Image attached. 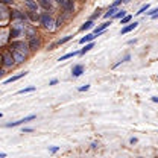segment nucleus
<instances>
[{"label": "nucleus", "instance_id": "nucleus-33", "mask_svg": "<svg viewBox=\"0 0 158 158\" xmlns=\"http://www.w3.org/2000/svg\"><path fill=\"white\" fill-rule=\"evenodd\" d=\"M137 141H138V140L135 137H131V138H129V144H135Z\"/></svg>", "mask_w": 158, "mask_h": 158}, {"label": "nucleus", "instance_id": "nucleus-32", "mask_svg": "<svg viewBox=\"0 0 158 158\" xmlns=\"http://www.w3.org/2000/svg\"><path fill=\"white\" fill-rule=\"evenodd\" d=\"M122 61H123V62H128V61H131V55H129V53H126V55L122 58Z\"/></svg>", "mask_w": 158, "mask_h": 158}, {"label": "nucleus", "instance_id": "nucleus-36", "mask_svg": "<svg viewBox=\"0 0 158 158\" xmlns=\"http://www.w3.org/2000/svg\"><path fill=\"white\" fill-rule=\"evenodd\" d=\"M58 84V79H52L50 82H49V85H56Z\"/></svg>", "mask_w": 158, "mask_h": 158}, {"label": "nucleus", "instance_id": "nucleus-31", "mask_svg": "<svg viewBox=\"0 0 158 158\" xmlns=\"http://www.w3.org/2000/svg\"><path fill=\"white\" fill-rule=\"evenodd\" d=\"M87 90H90V85H88V84H87V85H84V87H79V88H78V91H81V93H82V91H87Z\"/></svg>", "mask_w": 158, "mask_h": 158}, {"label": "nucleus", "instance_id": "nucleus-10", "mask_svg": "<svg viewBox=\"0 0 158 158\" xmlns=\"http://www.w3.org/2000/svg\"><path fill=\"white\" fill-rule=\"evenodd\" d=\"M37 116L35 114H31V116H26L24 118H20L17 122H9V123H6L5 125V128H15V126H21V125H24L26 122H31V120H35Z\"/></svg>", "mask_w": 158, "mask_h": 158}, {"label": "nucleus", "instance_id": "nucleus-20", "mask_svg": "<svg viewBox=\"0 0 158 158\" xmlns=\"http://www.w3.org/2000/svg\"><path fill=\"white\" fill-rule=\"evenodd\" d=\"M94 38H96V35L91 32V34H87L85 37H82V38L79 40V43L81 44H85V43H90V41H94Z\"/></svg>", "mask_w": 158, "mask_h": 158}, {"label": "nucleus", "instance_id": "nucleus-30", "mask_svg": "<svg viewBox=\"0 0 158 158\" xmlns=\"http://www.w3.org/2000/svg\"><path fill=\"white\" fill-rule=\"evenodd\" d=\"M122 3H123V0H114V2H113V3L110 5V6H116V8H118V6H120Z\"/></svg>", "mask_w": 158, "mask_h": 158}, {"label": "nucleus", "instance_id": "nucleus-11", "mask_svg": "<svg viewBox=\"0 0 158 158\" xmlns=\"http://www.w3.org/2000/svg\"><path fill=\"white\" fill-rule=\"evenodd\" d=\"M11 50V53H12V56H14V61H15V64L17 65H21V64H24L26 62V59L29 58V56H26L24 53H21L19 50H15V49H9Z\"/></svg>", "mask_w": 158, "mask_h": 158}, {"label": "nucleus", "instance_id": "nucleus-28", "mask_svg": "<svg viewBox=\"0 0 158 158\" xmlns=\"http://www.w3.org/2000/svg\"><path fill=\"white\" fill-rule=\"evenodd\" d=\"M158 12V8H152V9H151V8H149V9H148V12H146V14H148V15H149V17H152V15H154V14H157Z\"/></svg>", "mask_w": 158, "mask_h": 158}, {"label": "nucleus", "instance_id": "nucleus-35", "mask_svg": "<svg viewBox=\"0 0 158 158\" xmlns=\"http://www.w3.org/2000/svg\"><path fill=\"white\" fill-rule=\"evenodd\" d=\"M99 148V143L98 141H93V143H91V149H98Z\"/></svg>", "mask_w": 158, "mask_h": 158}, {"label": "nucleus", "instance_id": "nucleus-38", "mask_svg": "<svg viewBox=\"0 0 158 158\" xmlns=\"http://www.w3.org/2000/svg\"><path fill=\"white\" fill-rule=\"evenodd\" d=\"M0 2H3V3H8V5H12V3H14V0H0Z\"/></svg>", "mask_w": 158, "mask_h": 158}, {"label": "nucleus", "instance_id": "nucleus-23", "mask_svg": "<svg viewBox=\"0 0 158 158\" xmlns=\"http://www.w3.org/2000/svg\"><path fill=\"white\" fill-rule=\"evenodd\" d=\"M125 15H126V11L125 9H117V12L111 17V20H120L122 17H125Z\"/></svg>", "mask_w": 158, "mask_h": 158}, {"label": "nucleus", "instance_id": "nucleus-21", "mask_svg": "<svg viewBox=\"0 0 158 158\" xmlns=\"http://www.w3.org/2000/svg\"><path fill=\"white\" fill-rule=\"evenodd\" d=\"M93 47H94V43H93V41H90V43H85V47H84L82 50H79V55H85V53H87V52H90Z\"/></svg>", "mask_w": 158, "mask_h": 158}, {"label": "nucleus", "instance_id": "nucleus-7", "mask_svg": "<svg viewBox=\"0 0 158 158\" xmlns=\"http://www.w3.org/2000/svg\"><path fill=\"white\" fill-rule=\"evenodd\" d=\"M40 5V9L43 11H50V12H58V5L56 0H37Z\"/></svg>", "mask_w": 158, "mask_h": 158}, {"label": "nucleus", "instance_id": "nucleus-24", "mask_svg": "<svg viewBox=\"0 0 158 158\" xmlns=\"http://www.w3.org/2000/svg\"><path fill=\"white\" fill-rule=\"evenodd\" d=\"M149 8H151V6H149L148 3H146V5H143V6H141V8L138 9L137 12H135V15H141V14H144V12H146V11L149 9Z\"/></svg>", "mask_w": 158, "mask_h": 158}, {"label": "nucleus", "instance_id": "nucleus-18", "mask_svg": "<svg viewBox=\"0 0 158 158\" xmlns=\"http://www.w3.org/2000/svg\"><path fill=\"white\" fill-rule=\"evenodd\" d=\"M117 9L118 8H116V6H108V9H106V12L103 14V19L105 20H108V19H111L116 12H117Z\"/></svg>", "mask_w": 158, "mask_h": 158}, {"label": "nucleus", "instance_id": "nucleus-4", "mask_svg": "<svg viewBox=\"0 0 158 158\" xmlns=\"http://www.w3.org/2000/svg\"><path fill=\"white\" fill-rule=\"evenodd\" d=\"M76 0H56V5H58V9L62 12H67V14H72L75 15L76 14Z\"/></svg>", "mask_w": 158, "mask_h": 158}, {"label": "nucleus", "instance_id": "nucleus-19", "mask_svg": "<svg viewBox=\"0 0 158 158\" xmlns=\"http://www.w3.org/2000/svg\"><path fill=\"white\" fill-rule=\"evenodd\" d=\"M27 75V72H23V73H19V75H14V76H11V78H8L3 84L6 85V84H11V82H14V81H19L20 78H23V76H26Z\"/></svg>", "mask_w": 158, "mask_h": 158}, {"label": "nucleus", "instance_id": "nucleus-5", "mask_svg": "<svg viewBox=\"0 0 158 158\" xmlns=\"http://www.w3.org/2000/svg\"><path fill=\"white\" fill-rule=\"evenodd\" d=\"M11 21V5L0 2V26H8Z\"/></svg>", "mask_w": 158, "mask_h": 158}, {"label": "nucleus", "instance_id": "nucleus-42", "mask_svg": "<svg viewBox=\"0 0 158 158\" xmlns=\"http://www.w3.org/2000/svg\"><path fill=\"white\" fill-rule=\"evenodd\" d=\"M6 157V154H5V152H0V158H5Z\"/></svg>", "mask_w": 158, "mask_h": 158}, {"label": "nucleus", "instance_id": "nucleus-41", "mask_svg": "<svg viewBox=\"0 0 158 158\" xmlns=\"http://www.w3.org/2000/svg\"><path fill=\"white\" fill-rule=\"evenodd\" d=\"M152 102H155V103H158V98H157V96H154V98H152Z\"/></svg>", "mask_w": 158, "mask_h": 158}, {"label": "nucleus", "instance_id": "nucleus-14", "mask_svg": "<svg viewBox=\"0 0 158 158\" xmlns=\"http://www.w3.org/2000/svg\"><path fill=\"white\" fill-rule=\"evenodd\" d=\"M84 72H85L84 64H75V65L72 67V76H73V78H79Z\"/></svg>", "mask_w": 158, "mask_h": 158}, {"label": "nucleus", "instance_id": "nucleus-1", "mask_svg": "<svg viewBox=\"0 0 158 158\" xmlns=\"http://www.w3.org/2000/svg\"><path fill=\"white\" fill-rule=\"evenodd\" d=\"M55 21H56V14L50 12V11H43L40 12V20H38V24L49 31V32H55Z\"/></svg>", "mask_w": 158, "mask_h": 158}, {"label": "nucleus", "instance_id": "nucleus-26", "mask_svg": "<svg viewBox=\"0 0 158 158\" xmlns=\"http://www.w3.org/2000/svg\"><path fill=\"white\" fill-rule=\"evenodd\" d=\"M131 20H132V15H125V17L120 19V23H122V24H128Z\"/></svg>", "mask_w": 158, "mask_h": 158}, {"label": "nucleus", "instance_id": "nucleus-9", "mask_svg": "<svg viewBox=\"0 0 158 158\" xmlns=\"http://www.w3.org/2000/svg\"><path fill=\"white\" fill-rule=\"evenodd\" d=\"M21 6L24 11H34V12H40V5L37 0H23Z\"/></svg>", "mask_w": 158, "mask_h": 158}, {"label": "nucleus", "instance_id": "nucleus-13", "mask_svg": "<svg viewBox=\"0 0 158 158\" xmlns=\"http://www.w3.org/2000/svg\"><path fill=\"white\" fill-rule=\"evenodd\" d=\"M72 38H73V35H67V37H64V38H59V40H56L55 43L49 44V46H47V49H49V50H53L55 47H58V46H62V44H65L67 41H70Z\"/></svg>", "mask_w": 158, "mask_h": 158}, {"label": "nucleus", "instance_id": "nucleus-45", "mask_svg": "<svg viewBox=\"0 0 158 158\" xmlns=\"http://www.w3.org/2000/svg\"><path fill=\"white\" fill-rule=\"evenodd\" d=\"M0 61H2V55H0Z\"/></svg>", "mask_w": 158, "mask_h": 158}, {"label": "nucleus", "instance_id": "nucleus-22", "mask_svg": "<svg viewBox=\"0 0 158 158\" xmlns=\"http://www.w3.org/2000/svg\"><path fill=\"white\" fill-rule=\"evenodd\" d=\"M78 55H79V50H73V52H69V53H65L64 56H61L58 61H65V59L73 58V56H78Z\"/></svg>", "mask_w": 158, "mask_h": 158}, {"label": "nucleus", "instance_id": "nucleus-15", "mask_svg": "<svg viewBox=\"0 0 158 158\" xmlns=\"http://www.w3.org/2000/svg\"><path fill=\"white\" fill-rule=\"evenodd\" d=\"M137 26H138V21H129L125 27H122V31H120V35H126V34H129L131 31H134V29H137Z\"/></svg>", "mask_w": 158, "mask_h": 158}, {"label": "nucleus", "instance_id": "nucleus-3", "mask_svg": "<svg viewBox=\"0 0 158 158\" xmlns=\"http://www.w3.org/2000/svg\"><path fill=\"white\" fill-rule=\"evenodd\" d=\"M8 47L9 49H15V50H19L21 53H24L26 56H29L32 52H31V49H29V44H27V41L26 40H11L9 41V44H8Z\"/></svg>", "mask_w": 158, "mask_h": 158}, {"label": "nucleus", "instance_id": "nucleus-44", "mask_svg": "<svg viewBox=\"0 0 158 158\" xmlns=\"http://www.w3.org/2000/svg\"><path fill=\"white\" fill-rule=\"evenodd\" d=\"M2 117H3V114H2V113H0V118H2Z\"/></svg>", "mask_w": 158, "mask_h": 158}, {"label": "nucleus", "instance_id": "nucleus-40", "mask_svg": "<svg viewBox=\"0 0 158 158\" xmlns=\"http://www.w3.org/2000/svg\"><path fill=\"white\" fill-rule=\"evenodd\" d=\"M151 19H152V20H157V19H158V12H157V14H154V15H152Z\"/></svg>", "mask_w": 158, "mask_h": 158}, {"label": "nucleus", "instance_id": "nucleus-34", "mask_svg": "<svg viewBox=\"0 0 158 158\" xmlns=\"http://www.w3.org/2000/svg\"><path fill=\"white\" fill-rule=\"evenodd\" d=\"M24 132H34V128H23V134Z\"/></svg>", "mask_w": 158, "mask_h": 158}, {"label": "nucleus", "instance_id": "nucleus-37", "mask_svg": "<svg viewBox=\"0 0 158 158\" xmlns=\"http://www.w3.org/2000/svg\"><path fill=\"white\" fill-rule=\"evenodd\" d=\"M5 73H6V70H5V69H3V67L0 65V78H2V76H3Z\"/></svg>", "mask_w": 158, "mask_h": 158}, {"label": "nucleus", "instance_id": "nucleus-43", "mask_svg": "<svg viewBox=\"0 0 158 158\" xmlns=\"http://www.w3.org/2000/svg\"><path fill=\"white\" fill-rule=\"evenodd\" d=\"M76 2H79V3H85L87 0H76Z\"/></svg>", "mask_w": 158, "mask_h": 158}, {"label": "nucleus", "instance_id": "nucleus-2", "mask_svg": "<svg viewBox=\"0 0 158 158\" xmlns=\"http://www.w3.org/2000/svg\"><path fill=\"white\" fill-rule=\"evenodd\" d=\"M0 55H2L0 65H2L5 70H12V69L17 67V64H15V61H14V56H12V53H11V50H9L8 46H5V47L0 49Z\"/></svg>", "mask_w": 158, "mask_h": 158}, {"label": "nucleus", "instance_id": "nucleus-6", "mask_svg": "<svg viewBox=\"0 0 158 158\" xmlns=\"http://www.w3.org/2000/svg\"><path fill=\"white\" fill-rule=\"evenodd\" d=\"M26 41H27V44H29L31 52H37V50H40V49L43 47V43H44V40H43V35H41V34L35 35V37H31V38H27Z\"/></svg>", "mask_w": 158, "mask_h": 158}, {"label": "nucleus", "instance_id": "nucleus-39", "mask_svg": "<svg viewBox=\"0 0 158 158\" xmlns=\"http://www.w3.org/2000/svg\"><path fill=\"white\" fill-rule=\"evenodd\" d=\"M135 43H137V40H129L128 41V44H135Z\"/></svg>", "mask_w": 158, "mask_h": 158}, {"label": "nucleus", "instance_id": "nucleus-12", "mask_svg": "<svg viewBox=\"0 0 158 158\" xmlns=\"http://www.w3.org/2000/svg\"><path fill=\"white\" fill-rule=\"evenodd\" d=\"M111 23H113V20L111 19H110V21H103L102 24H99V26H96V27L93 29V34H94L96 37L102 35V34H103V31H105L106 27H110V26H111Z\"/></svg>", "mask_w": 158, "mask_h": 158}, {"label": "nucleus", "instance_id": "nucleus-29", "mask_svg": "<svg viewBox=\"0 0 158 158\" xmlns=\"http://www.w3.org/2000/svg\"><path fill=\"white\" fill-rule=\"evenodd\" d=\"M59 151V146H50L49 148V152H52V154H56Z\"/></svg>", "mask_w": 158, "mask_h": 158}, {"label": "nucleus", "instance_id": "nucleus-25", "mask_svg": "<svg viewBox=\"0 0 158 158\" xmlns=\"http://www.w3.org/2000/svg\"><path fill=\"white\" fill-rule=\"evenodd\" d=\"M31 91H35V87H26V88H21L17 93L19 94H24V93H31Z\"/></svg>", "mask_w": 158, "mask_h": 158}, {"label": "nucleus", "instance_id": "nucleus-17", "mask_svg": "<svg viewBox=\"0 0 158 158\" xmlns=\"http://www.w3.org/2000/svg\"><path fill=\"white\" fill-rule=\"evenodd\" d=\"M94 27V20H87L81 27H79V32H85V31H90Z\"/></svg>", "mask_w": 158, "mask_h": 158}, {"label": "nucleus", "instance_id": "nucleus-8", "mask_svg": "<svg viewBox=\"0 0 158 158\" xmlns=\"http://www.w3.org/2000/svg\"><path fill=\"white\" fill-rule=\"evenodd\" d=\"M11 41L9 37V26H0V49L8 46Z\"/></svg>", "mask_w": 158, "mask_h": 158}, {"label": "nucleus", "instance_id": "nucleus-16", "mask_svg": "<svg viewBox=\"0 0 158 158\" xmlns=\"http://www.w3.org/2000/svg\"><path fill=\"white\" fill-rule=\"evenodd\" d=\"M26 12V15H27V20H29V23H32V24H37L40 20V12H34V11H24Z\"/></svg>", "mask_w": 158, "mask_h": 158}, {"label": "nucleus", "instance_id": "nucleus-27", "mask_svg": "<svg viewBox=\"0 0 158 158\" xmlns=\"http://www.w3.org/2000/svg\"><path fill=\"white\" fill-rule=\"evenodd\" d=\"M100 12H102V9H100V8H98V9H96V11H94V14H93V15H91V17H90V20H96V19H99V17H100V15H102V14H100Z\"/></svg>", "mask_w": 158, "mask_h": 158}]
</instances>
